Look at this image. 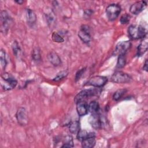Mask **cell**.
<instances>
[{
  "label": "cell",
  "mask_w": 148,
  "mask_h": 148,
  "mask_svg": "<svg viewBox=\"0 0 148 148\" xmlns=\"http://www.w3.org/2000/svg\"><path fill=\"white\" fill-rule=\"evenodd\" d=\"M13 21L11 16L6 10H2L0 14V23H1V31L6 35L12 25Z\"/></svg>",
  "instance_id": "7a4b0ae2"
},
{
  "label": "cell",
  "mask_w": 148,
  "mask_h": 148,
  "mask_svg": "<svg viewBox=\"0 0 148 148\" xmlns=\"http://www.w3.org/2000/svg\"><path fill=\"white\" fill-rule=\"evenodd\" d=\"M69 131L72 134H77L80 130V123L79 121L75 120L72 121L69 124Z\"/></svg>",
  "instance_id": "d6986e66"
},
{
  "label": "cell",
  "mask_w": 148,
  "mask_h": 148,
  "mask_svg": "<svg viewBox=\"0 0 148 148\" xmlns=\"http://www.w3.org/2000/svg\"><path fill=\"white\" fill-rule=\"evenodd\" d=\"M130 18H131V16L128 14L127 13L124 14L121 16L120 19V22L121 24H127L130 22Z\"/></svg>",
  "instance_id": "f546056e"
},
{
  "label": "cell",
  "mask_w": 148,
  "mask_h": 148,
  "mask_svg": "<svg viewBox=\"0 0 148 148\" xmlns=\"http://www.w3.org/2000/svg\"><path fill=\"white\" fill-rule=\"evenodd\" d=\"M44 16L49 27L50 29L54 28L56 24V16L54 11L51 9L48 8L46 10Z\"/></svg>",
  "instance_id": "30bf717a"
},
{
  "label": "cell",
  "mask_w": 148,
  "mask_h": 148,
  "mask_svg": "<svg viewBox=\"0 0 148 148\" xmlns=\"http://www.w3.org/2000/svg\"><path fill=\"white\" fill-rule=\"evenodd\" d=\"M82 146L84 148H91L95 145V134L94 132H88V136L82 142Z\"/></svg>",
  "instance_id": "5bb4252c"
},
{
  "label": "cell",
  "mask_w": 148,
  "mask_h": 148,
  "mask_svg": "<svg viewBox=\"0 0 148 148\" xmlns=\"http://www.w3.org/2000/svg\"><path fill=\"white\" fill-rule=\"evenodd\" d=\"M25 17L27 23L31 27H33L36 23V15L35 12L29 8L25 10Z\"/></svg>",
  "instance_id": "9a60e30c"
},
{
  "label": "cell",
  "mask_w": 148,
  "mask_h": 148,
  "mask_svg": "<svg viewBox=\"0 0 148 148\" xmlns=\"http://www.w3.org/2000/svg\"><path fill=\"white\" fill-rule=\"evenodd\" d=\"M86 70V68H83L79 69V71H77V72L76 73L75 78L76 82L78 81L81 78V77L83 76V75L84 74Z\"/></svg>",
  "instance_id": "4dcf8cb0"
},
{
  "label": "cell",
  "mask_w": 148,
  "mask_h": 148,
  "mask_svg": "<svg viewBox=\"0 0 148 148\" xmlns=\"http://www.w3.org/2000/svg\"><path fill=\"white\" fill-rule=\"evenodd\" d=\"M108 82V77L103 76H94L91 77L86 83V86H91L97 88H101L105 86Z\"/></svg>",
  "instance_id": "ba28073f"
},
{
  "label": "cell",
  "mask_w": 148,
  "mask_h": 148,
  "mask_svg": "<svg viewBox=\"0 0 148 148\" xmlns=\"http://www.w3.org/2000/svg\"><path fill=\"white\" fill-rule=\"evenodd\" d=\"M92 13H93V11L91 9H86L84 11V14H83L84 17L86 18H88L92 14Z\"/></svg>",
  "instance_id": "1f68e13d"
},
{
  "label": "cell",
  "mask_w": 148,
  "mask_h": 148,
  "mask_svg": "<svg viewBox=\"0 0 148 148\" xmlns=\"http://www.w3.org/2000/svg\"><path fill=\"white\" fill-rule=\"evenodd\" d=\"M18 123L21 125H25L28 123L27 113L24 108H19L16 113Z\"/></svg>",
  "instance_id": "8fae6325"
},
{
  "label": "cell",
  "mask_w": 148,
  "mask_h": 148,
  "mask_svg": "<svg viewBox=\"0 0 148 148\" xmlns=\"http://www.w3.org/2000/svg\"><path fill=\"white\" fill-rule=\"evenodd\" d=\"M148 49V40L147 36H145L144 38L142 39L140 43L138 45L137 47V51H136V55L138 57L142 56L143 54H144L147 50Z\"/></svg>",
  "instance_id": "e0dca14e"
},
{
  "label": "cell",
  "mask_w": 148,
  "mask_h": 148,
  "mask_svg": "<svg viewBox=\"0 0 148 148\" xmlns=\"http://www.w3.org/2000/svg\"><path fill=\"white\" fill-rule=\"evenodd\" d=\"M76 111L80 117L84 116L88 112V104L84 101H81L76 103Z\"/></svg>",
  "instance_id": "2e32d148"
},
{
  "label": "cell",
  "mask_w": 148,
  "mask_h": 148,
  "mask_svg": "<svg viewBox=\"0 0 148 148\" xmlns=\"http://www.w3.org/2000/svg\"><path fill=\"white\" fill-rule=\"evenodd\" d=\"M131 42L129 40L120 42L115 47L113 54L114 56H120L125 54L127 51L131 47Z\"/></svg>",
  "instance_id": "9c48e42d"
},
{
  "label": "cell",
  "mask_w": 148,
  "mask_h": 148,
  "mask_svg": "<svg viewBox=\"0 0 148 148\" xmlns=\"http://www.w3.org/2000/svg\"><path fill=\"white\" fill-rule=\"evenodd\" d=\"M68 71L66 70H64V71H60V72H58L56 76L53 79V80L54 82H58L60 81L62 79H63L64 78L66 77L67 76V75H68Z\"/></svg>",
  "instance_id": "4316f807"
},
{
  "label": "cell",
  "mask_w": 148,
  "mask_h": 148,
  "mask_svg": "<svg viewBox=\"0 0 148 148\" xmlns=\"http://www.w3.org/2000/svg\"><path fill=\"white\" fill-rule=\"evenodd\" d=\"M147 6V2L144 1H138L132 4L130 8V12L131 14L137 15L142 12Z\"/></svg>",
  "instance_id": "7c38bea8"
},
{
  "label": "cell",
  "mask_w": 148,
  "mask_h": 148,
  "mask_svg": "<svg viewBox=\"0 0 148 148\" xmlns=\"http://www.w3.org/2000/svg\"><path fill=\"white\" fill-rule=\"evenodd\" d=\"M32 60L38 63L41 61V54H40V49L38 47H36L34 48L32 51Z\"/></svg>",
  "instance_id": "44dd1931"
},
{
  "label": "cell",
  "mask_w": 148,
  "mask_h": 148,
  "mask_svg": "<svg viewBox=\"0 0 148 148\" xmlns=\"http://www.w3.org/2000/svg\"><path fill=\"white\" fill-rule=\"evenodd\" d=\"M17 84V81L9 73L1 75V87L5 91L11 90L14 88Z\"/></svg>",
  "instance_id": "3957f363"
},
{
  "label": "cell",
  "mask_w": 148,
  "mask_h": 148,
  "mask_svg": "<svg viewBox=\"0 0 148 148\" xmlns=\"http://www.w3.org/2000/svg\"><path fill=\"white\" fill-rule=\"evenodd\" d=\"M73 138L71 135H66L65 136L62 145L61 146V147H73Z\"/></svg>",
  "instance_id": "7402d4cb"
},
{
  "label": "cell",
  "mask_w": 148,
  "mask_h": 148,
  "mask_svg": "<svg viewBox=\"0 0 148 148\" xmlns=\"http://www.w3.org/2000/svg\"><path fill=\"white\" fill-rule=\"evenodd\" d=\"M128 33L131 39L137 40L147 36V31L141 25H131L128 28Z\"/></svg>",
  "instance_id": "6da1fadb"
},
{
  "label": "cell",
  "mask_w": 148,
  "mask_h": 148,
  "mask_svg": "<svg viewBox=\"0 0 148 148\" xmlns=\"http://www.w3.org/2000/svg\"><path fill=\"white\" fill-rule=\"evenodd\" d=\"M121 11V6L117 3H111L106 8V15L110 21L115 20L120 15Z\"/></svg>",
  "instance_id": "5b68a950"
},
{
  "label": "cell",
  "mask_w": 148,
  "mask_h": 148,
  "mask_svg": "<svg viewBox=\"0 0 148 148\" xmlns=\"http://www.w3.org/2000/svg\"><path fill=\"white\" fill-rule=\"evenodd\" d=\"M49 61L54 66H58L61 64V60L60 56L54 51H51L47 54Z\"/></svg>",
  "instance_id": "ac0fdd59"
},
{
  "label": "cell",
  "mask_w": 148,
  "mask_h": 148,
  "mask_svg": "<svg viewBox=\"0 0 148 148\" xmlns=\"http://www.w3.org/2000/svg\"><path fill=\"white\" fill-rule=\"evenodd\" d=\"M127 90L125 88H121V89H119L117 91H116L113 95V99L115 101H119L126 92Z\"/></svg>",
  "instance_id": "603a6c76"
},
{
  "label": "cell",
  "mask_w": 148,
  "mask_h": 148,
  "mask_svg": "<svg viewBox=\"0 0 148 148\" xmlns=\"http://www.w3.org/2000/svg\"><path fill=\"white\" fill-rule=\"evenodd\" d=\"M88 132L87 131L84 130H79V131L77 133L76 138L77 140L82 142L83 139H84L88 136Z\"/></svg>",
  "instance_id": "83f0119b"
},
{
  "label": "cell",
  "mask_w": 148,
  "mask_h": 148,
  "mask_svg": "<svg viewBox=\"0 0 148 148\" xmlns=\"http://www.w3.org/2000/svg\"><path fill=\"white\" fill-rule=\"evenodd\" d=\"M14 2L16 3H18V5H21L24 2L23 1H20V0H18V1H14Z\"/></svg>",
  "instance_id": "836d02e7"
},
{
  "label": "cell",
  "mask_w": 148,
  "mask_h": 148,
  "mask_svg": "<svg viewBox=\"0 0 148 148\" xmlns=\"http://www.w3.org/2000/svg\"><path fill=\"white\" fill-rule=\"evenodd\" d=\"M0 62L2 68L3 69H5L7 65V60L6 58V53L2 49H1L0 51Z\"/></svg>",
  "instance_id": "484cf974"
},
{
  "label": "cell",
  "mask_w": 148,
  "mask_h": 148,
  "mask_svg": "<svg viewBox=\"0 0 148 148\" xmlns=\"http://www.w3.org/2000/svg\"><path fill=\"white\" fill-rule=\"evenodd\" d=\"M52 40L57 43H62L64 42V39L58 32H54L51 35Z\"/></svg>",
  "instance_id": "f1b7e54d"
},
{
  "label": "cell",
  "mask_w": 148,
  "mask_h": 148,
  "mask_svg": "<svg viewBox=\"0 0 148 148\" xmlns=\"http://www.w3.org/2000/svg\"><path fill=\"white\" fill-rule=\"evenodd\" d=\"M111 82L116 83H127L132 80V77L127 73L122 71H116L110 77Z\"/></svg>",
  "instance_id": "8992f818"
},
{
  "label": "cell",
  "mask_w": 148,
  "mask_h": 148,
  "mask_svg": "<svg viewBox=\"0 0 148 148\" xmlns=\"http://www.w3.org/2000/svg\"><path fill=\"white\" fill-rule=\"evenodd\" d=\"M89 123L91 127L95 130H98L102 127L101 116L99 113L91 114L89 118Z\"/></svg>",
  "instance_id": "4fadbf2b"
},
{
  "label": "cell",
  "mask_w": 148,
  "mask_h": 148,
  "mask_svg": "<svg viewBox=\"0 0 148 148\" xmlns=\"http://www.w3.org/2000/svg\"><path fill=\"white\" fill-rule=\"evenodd\" d=\"M101 92L99 88H91L88 89H85L79 92L75 97L74 101L77 103L81 101H84L86 99L98 96Z\"/></svg>",
  "instance_id": "277c9868"
},
{
  "label": "cell",
  "mask_w": 148,
  "mask_h": 148,
  "mask_svg": "<svg viewBox=\"0 0 148 148\" xmlns=\"http://www.w3.org/2000/svg\"><path fill=\"white\" fill-rule=\"evenodd\" d=\"M12 48L13 54L16 57H18L21 54V50L19 44L18 43V42L16 40H14L13 42V43L12 45Z\"/></svg>",
  "instance_id": "cb8c5ba5"
},
{
  "label": "cell",
  "mask_w": 148,
  "mask_h": 148,
  "mask_svg": "<svg viewBox=\"0 0 148 148\" xmlns=\"http://www.w3.org/2000/svg\"><path fill=\"white\" fill-rule=\"evenodd\" d=\"M147 60L146 59L145 61V62H144V64H143V69L144 71H145L146 72H147Z\"/></svg>",
  "instance_id": "d6a6232c"
},
{
  "label": "cell",
  "mask_w": 148,
  "mask_h": 148,
  "mask_svg": "<svg viewBox=\"0 0 148 148\" xmlns=\"http://www.w3.org/2000/svg\"><path fill=\"white\" fill-rule=\"evenodd\" d=\"M125 54L119 56L117 58V62L116 65L117 69L123 68L126 64V57Z\"/></svg>",
  "instance_id": "d4e9b609"
},
{
  "label": "cell",
  "mask_w": 148,
  "mask_h": 148,
  "mask_svg": "<svg viewBox=\"0 0 148 148\" xmlns=\"http://www.w3.org/2000/svg\"><path fill=\"white\" fill-rule=\"evenodd\" d=\"M99 105L96 101H91L88 105V110L91 113H97L99 111Z\"/></svg>",
  "instance_id": "ffe728a7"
},
{
  "label": "cell",
  "mask_w": 148,
  "mask_h": 148,
  "mask_svg": "<svg viewBox=\"0 0 148 148\" xmlns=\"http://www.w3.org/2000/svg\"><path fill=\"white\" fill-rule=\"evenodd\" d=\"M78 36L85 44H89L91 40V28L88 25H82L78 32Z\"/></svg>",
  "instance_id": "52a82bcc"
}]
</instances>
